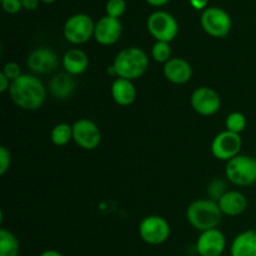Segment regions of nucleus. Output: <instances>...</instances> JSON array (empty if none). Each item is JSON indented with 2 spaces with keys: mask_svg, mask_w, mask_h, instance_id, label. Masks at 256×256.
Returning a JSON list of instances; mask_svg holds the SVG:
<instances>
[{
  "mask_svg": "<svg viewBox=\"0 0 256 256\" xmlns=\"http://www.w3.org/2000/svg\"><path fill=\"white\" fill-rule=\"evenodd\" d=\"M9 94L18 108L26 112H35L40 109L46 100V88L39 78L22 74L19 79L12 82Z\"/></svg>",
  "mask_w": 256,
  "mask_h": 256,
  "instance_id": "nucleus-1",
  "label": "nucleus"
},
{
  "mask_svg": "<svg viewBox=\"0 0 256 256\" xmlns=\"http://www.w3.org/2000/svg\"><path fill=\"white\" fill-rule=\"evenodd\" d=\"M110 69L112 74L116 78L134 82L142 78L149 69V56L140 48H126L116 55Z\"/></svg>",
  "mask_w": 256,
  "mask_h": 256,
  "instance_id": "nucleus-2",
  "label": "nucleus"
},
{
  "mask_svg": "<svg viewBox=\"0 0 256 256\" xmlns=\"http://www.w3.org/2000/svg\"><path fill=\"white\" fill-rule=\"evenodd\" d=\"M220 206L214 200H196L192 202L186 209V219L189 224L198 232L218 229L222 220Z\"/></svg>",
  "mask_w": 256,
  "mask_h": 256,
  "instance_id": "nucleus-3",
  "label": "nucleus"
},
{
  "mask_svg": "<svg viewBox=\"0 0 256 256\" xmlns=\"http://www.w3.org/2000/svg\"><path fill=\"white\" fill-rule=\"evenodd\" d=\"M228 180L236 186H250L256 182V159L248 155H238L228 162L225 168Z\"/></svg>",
  "mask_w": 256,
  "mask_h": 256,
  "instance_id": "nucleus-4",
  "label": "nucleus"
},
{
  "mask_svg": "<svg viewBox=\"0 0 256 256\" xmlns=\"http://www.w3.org/2000/svg\"><path fill=\"white\" fill-rule=\"evenodd\" d=\"M148 30L156 42H172L179 34V24L170 12L160 10L148 18Z\"/></svg>",
  "mask_w": 256,
  "mask_h": 256,
  "instance_id": "nucleus-5",
  "label": "nucleus"
},
{
  "mask_svg": "<svg viewBox=\"0 0 256 256\" xmlns=\"http://www.w3.org/2000/svg\"><path fill=\"white\" fill-rule=\"evenodd\" d=\"M95 32V22L86 14H75L66 20L64 25V36L74 45L89 42Z\"/></svg>",
  "mask_w": 256,
  "mask_h": 256,
  "instance_id": "nucleus-6",
  "label": "nucleus"
},
{
  "mask_svg": "<svg viewBox=\"0 0 256 256\" xmlns=\"http://www.w3.org/2000/svg\"><path fill=\"white\" fill-rule=\"evenodd\" d=\"M202 26L208 35L212 38H225L232 30V22L224 9L218 6L208 8L202 14Z\"/></svg>",
  "mask_w": 256,
  "mask_h": 256,
  "instance_id": "nucleus-7",
  "label": "nucleus"
},
{
  "mask_svg": "<svg viewBox=\"0 0 256 256\" xmlns=\"http://www.w3.org/2000/svg\"><path fill=\"white\" fill-rule=\"evenodd\" d=\"M139 234L146 244L162 245L168 242L172 229L166 219L159 215H150L140 222Z\"/></svg>",
  "mask_w": 256,
  "mask_h": 256,
  "instance_id": "nucleus-8",
  "label": "nucleus"
},
{
  "mask_svg": "<svg viewBox=\"0 0 256 256\" xmlns=\"http://www.w3.org/2000/svg\"><path fill=\"white\" fill-rule=\"evenodd\" d=\"M242 148V139L239 134L232 132H220L214 138L212 142V152L218 160L230 162L240 155Z\"/></svg>",
  "mask_w": 256,
  "mask_h": 256,
  "instance_id": "nucleus-9",
  "label": "nucleus"
},
{
  "mask_svg": "<svg viewBox=\"0 0 256 256\" xmlns=\"http://www.w3.org/2000/svg\"><path fill=\"white\" fill-rule=\"evenodd\" d=\"M72 140L84 150H95L102 142V132L90 119H79L72 124Z\"/></svg>",
  "mask_w": 256,
  "mask_h": 256,
  "instance_id": "nucleus-10",
  "label": "nucleus"
},
{
  "mask_svg": "<svg viewBox=\"0 0 256 256\" xmlns=\"http://www.w3.org/2000/svg\"><path fill=\"white\" fill-rule=\"evenodd\" d=\"M192 106L202 116H212L218 114L222 108V98L209 86L198 88L192 95Z\"/></svg>",
  "mask_w": 256,
  "mask_h": 256,
  "instance_id": "nucleus-11",
  "label": "nucleus"
},
{
  "mask_svg": "<svg viewBox=\"0 0 256 256\" xmlns=\"http://www.w3.org/2000/svg\"><path fill=\"white\" fill-rule=\"evenodd\" d=\"M26 65L35 74L46 75L54 72L59 66V58L49 48H38L28 56Z\"/></svg>",
  "mask_w": 256,
  "mask_h": 256,
  "instance_id": "nucleus-12",
  "label": "nucleus"
},
{
  "mask_svg": "<svg viewBox=\"0 0 256 256\" xmlns=\"http://www.w3.org/2000/svg\"><path fill=\"white\" fill-rule=\"evenodd\" d=\"M225 249L226 238L219 229L202 232L196 242V252L200 256H222Z\"/></svg>",
  "mask_w": 256,
  "mask_h": 256,
  "instance_id": "nucleus-13",
  "label": "nucleus"
},
{
  "mask_svg": "<svg viewBox=\"0 0 256 256\" xmlns=\"http://www.w3.org/2000/svg\"><path fill=\"white\" fill-rule=\"evenodd\" d=\"M122 34V25L119 19L110 16H104L95 22L94 38L100 45L109 46L119 42Z\"/></svg>",
  "mask_w": 256,
  "mask_h": 256,
  "instance_id": "nucleus-14",
  "label": "nucleus"
},
{
  "mask_svg": "<svg viewBox=\"0 0 256 256\" xmlns=\"http://www.w3.org/2000/svg\"><path fill=\"white\" fill-rule=\"evenodd\" d=\"M164 75L175 85H184L192 78V68L186 60L172 58L164 65Z\"/></svg>",
  "mask_w": 256,
  "mask_h": 256,
  "instance_id": "nucleus-15",
  "label": "nucleus"
},
{
  "mask_svg": "<svg viewBox=\"0 0 256 256\" xmlns=\"http://www.w3.org/2000/svg\"><path fill=\"white\" fill-rule=\"evenodd\" d=\"M220 210L228 216H239L248 209V199L242 192L230 190L226 192L218 202Z\"/></svg>",
  "mask_w": 256,
  "mask_h": 256,
  "instance_id": "nucleus-16",
  "label": "nucleus"
},
{
  "mask_svg": "<svg viewBox=\"0 0 256 256\" xmlns=\"http://www.w3.org/2000/svg\"><path fill=\"white\" fill-rule=\"evenodd\" d=\"M112 96L120 106H129L136 100V88L130 80L118 78L112 84Z\"/></svg>",
  "mask_w": 256,
  "mask_h": 256,
  "instance_id": "nucleus-17",
  "label": "nucleus"
},
{
  "mask_svg": "<svg viewBox=\"0 0 256 256\" xmlns=\"http://www.w3.org/2000/svg\"><path fill=\"white\" fill-rule=\"evenodd\" d=\"M75 80L72 75L68 74V72H60L56 74L49 82V90L50 94L59 100H66L72 96L75 92Z\"/></svg>",
  "mask_w": 256,
  "mask_h": 256,
  "instance_id": "nucleus-18",
  "label": "nucleus"
},
{
  "mask_svg": "<svg viewBox=\"0 0 256 256\" xmlns=\"http://www.w3.org/2000/svg\"><path fill=\"white\" fill-rule=\"evenodd\" d=\"M62 66L65 72L72 75H82L89 68V56L80 49H72L65 52L62 58Z\"/></svg>",
  "mask_w": 256,
  "mask_h": 256,
  "instance_id": "nucleus-19",
  "label": "nucleus"
},
{
  "mask_svg": "<svg viewBox=\"0 0 256 256\" xmlns=\"http://www.w3.org/2000/svg\"><path fill=\"white\" fill-rule=\"evenodd\" d=\"M232 256H256V232L246 230L234 239Z\"/></svg>",
  "mask_w": 256,
  "mask_h": 256,
  "instance_id": "nucleus-20",
  "label": "nucleus"
},
{
  "mask_svg": "<svg viewBox=\"0 0 256 256\" xmlns=\"http://www.w3.org/2000/svg\"><path fill=\"white\" fill-rule=\"evenodd\" d=\"M20 244L18 238L5 228L0 229V256H19Z\"/></svg>",
  "mask_w": 256,
  "mask_h": 256,
  "instance_id": "nucleus-21",
  "label": "nucleus"
},
{
  "mask_svg": "<svg viewBox=\"0 0 256 256\" xmlns=\"http://www.w3.org/2000/svg\"><path fill=\"white\" fill-rule=\"evenodd\" d=\"M50 140L56 146H65L72 140V125L60 122L52 128L50 132Z\"/></svg>",
  "mask_w": 256,
  "mask_h": 256,
  "instance_id": "nucleus-22",
  "label": "nucleus"
},
{
  "mask_svg": "<svg viewBox=\"0 0 256 256\" xmlns=\"http://www.w3.org/2000/svg\"><path fill=\"white\" fill-rule=\"evenodd\" d=\"M246 116L242 112H232L229 116L226 118L225 122V126H226L228 132H235V134H242L245 129H246Z\"/></svg>",
  "mask_w": 256,
  "mask_h": 256,
  "instance_id": "nucleus-23",
  "label": "nucleus"
},
{
  "mask_svg": "<svg viewBox=\"0 0 256 256\" xmlns=\"http://www.w3.org/2000/svg\"><path fill=\"white\" fill-rule=\"evenodd\" d=\"M152 59L160 64H166L172 58V46L170 42H156L152 49Z\"/></svg>",
  "mask_w": 256,
  "mask_h": 256,
  "instance_id": "nucleus-24",
  "label": "nucleus"
},
{
  "mask_svg": "<svg viewBox=\"0 0 256 256\" xmlns=\"http://www.w3.org/2000/svg\"><path fill=\"white\" fill-rule=\"evenodd\" d=\"M105 9H106L108 16L120 19L126 12V2L125 0H109Z\"/></svg>",
  "mask_w": 256,
  "mask_h": 256,
  "instance_id": "nucleus-25",
  "label": "nucleus"
},
{
  "mask_svg": "<svg viewBox=\"0 0 256 256\" xmlns=\"http://www.w3.org/2000/svg\"><path fill=\"white\" fill-rule=\"evenodd\" d=\"M2 72L12 82H15L16 79H19V78L22 75V68H20V65L16 64V62H8V64L4 66V69H2Z\"/></svg>",
  "mask_w": 256,
  "mask_h": 256,
  "instance_id": "nucleus-26",
  "label": "nucleus"
},
{
  "mask_svg": "<svg viewBox=\"0 0 256 256\" xmlns=\"http://www.w3.org/2000/svg\"><path fill=\"white\" fill-rule=\"evenodd\" d=\"M12 165V154L8 150V148L2 146L0 148V175L4 176L10 169Z\"/></svg>",
  "mask_w": 256,
  "mask_h": 256,
  "instance_id": "nucleus-27",
  "label": "nucleus"
},
{
  "mask_svg": "<svg viewBox=\"0 0 256 256\" xmlns=\"http://www.w3.org/2000/svg\"><path fill=\"white\" fill-rule=\"evenodd\" d=\"M2 5L8 14H18L22 8V0H2Z\"/></svg>",
  "mask_w": 256,
  "mask_h": 256,
  "instance_id": "nucleus-28",
  "label": "nucleus"
},
{
  "mask_svg": "<svg viewBox=\"0 0 256 256\" xmlns=\"http://www.w3.org/2000/svg\"><path fill=\"white\" fill-rule=\"evenodd\" d=\"M12 82L5 76L2 72H0V92H5L10 89Z\"/></svg>",
  "mask_w": 256,
  "mask_h": 256,
  "instance_id": "nucleus-29",
  "label": "nucleus"
},
{
  "mask_svg": "<svg viewBox=\"0 0 256 256\" xmlns=\"http://www.w3.org/2000/svg\"><path fill=\"white\" fill-rule=\"evenodd\" d=\"M210 0H190V4L195 10H204L208 9V4Z\"/></svg>",
  "mask_w": 256,
  "mask_h": 256,
  "instance_id": "nucleus-30",
  "label": "nucleus"
},
{
  "mask_svg": "<svg viewBox=\"0 0 256 256\" xmlns=\"http://www.w3.org/2000/svg\"><path fill=\"white\" fill-rule=\"evenodd\" d=\"M22 4L24 9L32 12V10L38 9V6H39V0H22Z\"/></svg>",
  "mask_w": 256,
  "mask_h": 256,
  "instance_id": "nucleus-31",
  "label": "nucleus"
},
{
  "mask_svg": "<svg viewBox=\"0 0 256 256\" xmlns=\"http://www.w3.org/2000/svg\"><path fill=\"white\" fill-rule=\"evenodd\" d=\"M146 2H149L150 5H152V6H164V5H166L170 0H146Z\"/></svg>",
  "mask_w": 256,
  "mask_h": 256,
  "instance_id": "nucleus-32",
  "label": "nucleus"
},
{
  "mask_svg": "<svg viewBox=\"0 0 256 256\" xmlns=\"http://www.w3.org/2000/svg\"><path fill=\"white\" fill-rule=\"evenodd\" d=\"M40 256H64V255L60 254V252H56V250H46V252H42Z\"/></svg>",
  "mask_w": 256,
  "mask_h": 256,
  "instance_id": "nucleus-33",
  "label": "nucleus"
},
{
  "mask_svg": "<svg viewBox=\"0 0 256 256\" xmlns=\"http://www.w3.org/2000/svg\"><path fill=\"white\" fill-rule=\"evenodd\" d=\"M42 2H45V4H52V2H55V0H42Z\"/></svg>",
  "mask_w": 256,
  "mask_h": 256,
  "instance_id": "nucleus-34",
  "label": "nucleus"
}]
</instances>
